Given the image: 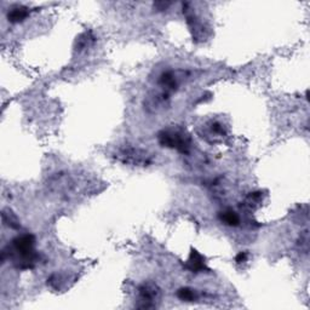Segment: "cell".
I'll use <instances>...</instances> for the list:
<instances>
[{
	"label": "cell",
	"instance_id": "4",
	"mask_svg": "<svg viewBox=\"0 0 310 310\" xmlns=\"http://www.w3.org/2000/svg\"><path fill=\"white\" fill-rule=\"evenodd\" d=\"M138 293V302L137 308L141 309H153L156 307V301L160 296V289L155 283L152 281H146L141 284L137 290Z\"/></svg>",
	"mask_w": 310,
	"mask_h": 310
},
{
	"label": "cell",
	"instance_id": "5",
	"mask_svg": "<svg viewBox=\"0 0 310 310\" xmlns=\"http://www.w3.org/2000/svg\"><path fill=\"white\" fill-rule=\"evenodd\" d=\"M74 182L71 178V176L66 172H58V174H54L51 177L47 180V189L50 192L57 195H67L71 193L73 189Z\"/></svg>",
	"mask_w": 310,
	"mask_h": 310
},
{
	"label": "cell",
	"instance_id": "15",
	"mask_svg": "<svg viewBox=\"0 0 310 310\" xmlns=\"http://www.w3.org/2000/svg\"><path fill=\"white\" fill-rule=\"evenodd\" d=\"M262 198H263V193L262 192H253L250 193L246 198V204L248 206H255L256 204L261 203Z\"/></svg>",
	"mask_w": 310,
	"mask_h": 310
},
{
	"label": "cell",
	"instance_id": "12",
	"mask_svg": "<svg viewBox=\"0 0 310 310\" xmlns=\"http://www.w3.org/2000/svg\"><path fill=\"white\" fill-rule=\"evenodd\" d=\"M95 37L92 35V32H85L82 35H79V38L77 39V43H75V51L80 52L83 50L88 49V46H90L91 44H94Z\"/></svg>",
	"mask_w": 310,
	"mask_h": 310
},
{
	"label": "cell",
	"instance_id": "1",
	"mask_svg": "<svg viewBox=\"0 0 310 310\" xmlns=\"http://www.w3.org/2000/svg\"><path fill=\"white\" fill-rule=\"evenodd\" d=\"M35 242L37 240L33 234L26 233L16 236L7 250L5 248L1 251V263H5L6 259H11L19 270L33 269L40 259V256L35 251Z\"/></svg>",
	"mask_w": 310,
	"mask_h": 310
},
{
	"label": "cell",
	"instance_id": "6",
	"mask_svg": "<svg viewBox=\"0 0 310 310\" xmlns=\"http://www.w3.org/2000/svg\"><path fill=\"white\" fill-rule=\"evenodd\" d=\"M184 268H186L188 272L194 273V274L204 273V272H206V270H208L207 265H206L205 257L201 255L200 252H198L197 250L191 251V255H189L188 259H187L186 264H184Z\"/></svg>",
	"mask_w": 310,
	"mask_h": 310
},
{
	"label": "cell",
	"instance_id": "9",
	"mask_svg": "<svg viewBox=\"0 0 310 310\" xmlns=\"http://www.w3.org/2000/svg\"><path fill=\"white\" fill-rule=\"evenodd\" d=\"M29 13H30L29 7L19 5V6L13 7V9H11L9 11V13H7V21L13 24L21 23V22H23L24 19L29 16Z\"/></svg>",
	"mask_w": 310,
	"mask_h": 310
},
{
	"label": "cell",
	"instance_id": "13",
	"mask_svg": "<svg viewBox=\"0 0 310 310\" xmlns=\"http://www.w3.org/2000/svg\"><path fill=\"white\" fill-rule=\"evenodd\" d=\"M178 300L182 302H195L198 300V292L197 290L192 289V287H181L178 289V291L176 292Z\"/></svg>",
	"mask_w": 310,
	"mask_h": 310
},
{
	"label": "cell",
	"instance_id": "10",
	"mask_svg": "<svg viewBox=\"0 0 310 310\" xmlns=\"http://www.w3.org/2000/svg\"><path fill=\"white\" fill-rule=\"evenodd\" d=\"M218 218L223 224L228 225V227H237V225H240V222H241L239 213H236V212L231 210V208H227V210L224 211H220L218 213Z\"/></svg>",
	"mask_w": 310,
	"mask_h": 310
},
{
	"label": "cell",
	"instance_id": "8",
	"mask_svg": "<svg viewBox=\"0 0 310 310\" xmlns=\"http://www.w3.org/2000/svg\"><path fill=\"white\" fill-rule=\"evenodd\" d=\"M169 102H170V95L163 91L161 94H156L154 96L148 97L144 105H146L148 111L156 113V111L163 110L165 107H167V105H169Z\"/></svg>",
	"mask_w": 310,
	"mask_h": 310
},
{
	"label": "cell",
	"instance_id": "16",
	"mask_svg": "<svg viewBox=\"0 0 310 310\" xmlns=\"http://www.w3.org/2000/svg\"><path fill=\"white\" fill-rule=\"evenodd\" d=\"M211 131L213 133H216V135H224L225 131H224V127H223V125L220 124V122L218 121H214L211 124Z\"/></svg>",
	"mask_w": 310,
	"mask_h": 310
},
{
	"label": "cell",
	"instance_id": "14",
	"mask_svg": "<svg viewBox=\"0 0 310 310\" xmlns=\"http://www.w3.org/2000/svg\"><path fill=\"white\" fill-rule=\"evenodd\" d=\"M62 276L60 275V274H52V275H50L49 278H47V286H50L51 289L56 290V291H58V290L61 289V284H62Z\"/></svg>",
	"mask_w": 310,
	"mask_h": 310
},
{
	"label": "cell",
	"instance_id": "3",
	"mask_svg": "<svg viewBox=\"0 0 310 310\" xmlns=\"http://www.w3.org/2000/svg\"><path fill=\"white\" fill-rule=\"evenodd\" d=\"M115 158L122 164L131 166H148L152 164V156L148 152L141 148L132 146L121 147L116 153Z\"/></svg>",
	"mask_w": 310,
	"mask_h": 310
},
{
	"label": "cell",
	"instance_id": "11",
	"mask_svg": "<svg viewBox=\"0 0 310 310\" xmlns=\"http://www.w3.org/2000/svg\"><path fill=\"white\" fill-rule=\"evenodd\" d=\"M1 218L4 225L9 227L11 229H17L21 228V223H19L18 217L16 216V213H13L12 210L10 208H4L1 212Z\"/></svg>",
	"mask_w": 310,
	"mask_h": 310
},
{
	"label": "cell",
	"instance_id": "2",
	"mask_svg": "<svg viewBox=\"0 0 310 310\" xmlns=\"http://www.w3.org/2000/svg\"><path fill=\"white\" fill-rule=\"evenodd\" d=\"M158 141L161 147L176 149L181 154H189L192 149V138L184 131L163 130L158 133Z\"/></svg>",
	"mask_w": 310,
	"mask_h": 310
},
{
	"label": "cell",
	"instance_id": "17",
	"mask_svg": "<svg viewBox=\"0 0 310 310\" xmlns=\"http://www.w3.org/2000/svg\"><path fill=\"white\" fill-rule=\"evenodd\" d=\"M247 257H248V253L246 252V251H241V252H239L235 256V262L237 264L245 263V262L247 261Z\"/></svg>",
	"mask_w": 310,
	"mask_h": 310
},
{
	"label": "cell",
	"instance_id": "7",
	"mask_svg": "<svg viewBox=\"0 0 310 310\" xmlns=\"http://www.w3.org/2000/svg\"><path fill=\"white\" fill-rule=\"evenodd\" d=\"M158 83L163 88V91L170 95L178 89L180 79H178L177 73H175L174 71H166L160 74Z\"/></svg>",
	"mask_w": 310,
	"mask_h": 310
},
{
	"label": "cell",
	"instance_id": "18",
	"mask_svg": "<svg viewBox=\"0 0 310 310\" xmlns=\"http://www.w3.org/2000/svg\"><path fill=\"white\" fill-rule=\"evenodd\" d=\"M169 6H171V2H169V1H156V2H154V7L159 11L167 10V7Z\"/></svg>",
	"mask_w": 310,
	"mask_h": 310
}]
</instances>
